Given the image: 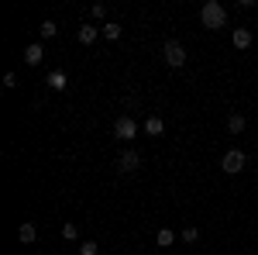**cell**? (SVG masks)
Segmentation results:
<instances>
[{"instance_id":"cell-1","label":"cell","mask_w":258,"mask_h":255,"mask_svg":"<svg viewBox=\"0 0 258 255\" xmlns=\"http://www.w3.org/2000/svg\"><path fill=\"white\" fill-rule=\"evenodd\" d=\"M200 21H203V28H210V31H217L227 24V11L220 7L217 0H207L203 7H200Z\"/></svg>"},{"instance_id":"cell-2","label":"cell","mask_w":258,"mask_h":255,"mask_svg":"<svg viewBox=\"0 0 258 255\" xmlns=\"http://www.w3.org/2000/svg\"><path fill=\"white\" fill-rule=\"evenodd\" d=\"M162 59L169 62L172 69H182V66H186V48H182V41L169 38L165 45H162Z\"/></svg>"},{"instance_id":"cell-3","label":"cell","mask_w":258,"mask_h":255,"mask_svg":"<svg viewBox=\"0 0 258 255\" xmlns=\"http://www.w3.org/2000/svg\"><path fill=\"white\" fill-rule=\"evenodd\" d=\"M244 166H248V156H244L241 148H231V152H224V159H220V169H224V173H231V176L241 173Z\"/></svg>"},{"instance_id":"cell-4","label":"cell","mask_w":258,"mask_h":255,"mask_svg":"<svg viewBox=\"0 0 258 255\" xmlns=\"http://www.w3.org/2000/svg\"><path fill=\"white\" fill-rule=\"evenodd\" d=\"M135 135H138V121L131 118V114H120V118L114 121V138H120V141H131Z\"/></svg>"},{"instance_id":"cell-5","label":"cell","mask_w":258,"mask_h":255,"mask_svg":"<svg viewBox=\"0 0 258 255\" xmlns=\"http://www.w3.org/2000/svg\"><path fill=\"white\" fill-rule=\"evenodd\" d=\"M138 166H141V156L135 152V148H124L117 159V169L120 173H138Z\"/></svg>"},{"instance_id":"cell-6","label":"cell","mask_w":258,"mask_h":255,"mask_svg":"<svg viewBox=\"0 0 258 255\" xmlns=\"http://www.w3.org/2000/svg\"><path fill=\"white\" fill-rule=\"evenodd\" d=\"M18 238H21V245H35V241H38V228H35V221H21Z\"/></svg>"},{"instance_id":"cell-7","label":"cell","mask_w":258,"mask_h":255,"mask_svg":"<svg viewBox=\"0 0 258 255\" xmlns=\"http://www.w3.org/2000/svg\"><path fill=\"white\" fill-rule=\"evenodd\" d=\"M162 131H165V121H162L159 114H148V118H145V135H148V138H159Z\"/></svg>"},{"instance_id":"cell-8","label":"cell","mask_w":258,"mask_h":255,"mask_svg":"<svg viewBox=\"0 0 258 255\" xmlns=\"http://www.w3.org/2000/svg\"><path fill=\"white\" fill-rule=\"evenodd\" d=\"M231 41H234V48H238V52H244V48H251V31H248V28H234V35H231Z\"/></svg>"},{"instance_id":"cell-9","label":"cell","mask_w":258,"mask_h":255,"mask_svg":"<svg viewBox=\"0 0 258 255\" xmlns=\"http://www.w3.org/2000/svg\"><path fill=\"white\" fill-rule=\"evenodd\" d=\"M97 38H100V28H93V24H80V31H76V41H80V45H93Z\"/></svg>"},{"instance_id":"cell-10","label":"cell","mask_w":258,"mask_h":255,"mask_svg":"<svg viewBox=\"0 0 258 255\" xmlns=\"http://www.w3.org/2000/svg\"><path fill=\"white\" fill-rule=\"evenodd\" d=\"M41 59H45V48H41V41H31V45L24 48V62H28V66H38Z\"/></svg>"},{"instance_id":"cell-11","label":"cell","mask_w":258,"mask_h":255,"mask_svg":"<svg viewBox=\"0 0 258 255\" xmlns=\"http://www.w3.org/2000/svg\"><path fill=\"white\" fill-rule=\"evenodd\" d=\"M48 86H52V90H66V86H69L66 73H62V69H52V73H48Z\"/></svg>"},{"instance_id":"cell-12","label":"cell","mask_w":258,"mask_h":255,"mask_svg":"<svg viewBox=\"0 0 258 255\" xmlns=\"http://www.w3.org/2000/svg\"><path fill=\"white\" fill-rule=\"evenodd\" d=\"M100 35H103L107 41H117L120 38V24H117V21H107V24L100 28Z\"/></svg>"},{"instance_id":"cell-13","label":"cell","mask_w":258,"mask_h":255,"mask_svg":"<svg viewBox=\"0 0 258 255\" xmlns=\"http://www.w3.org/2000/svg\"><path fill=\"white\" fill-rule=\"evenodd\" d=\"M227 131L231 135H241L244 131V114H227Z\"/></svg>"},{"instance_id":"cell-14","label":"cell","mask_w":258,"mask_h":255,"mask_svg":"<svg viewBox=\"0 0 258 255\" xmlns=\"http://www.w3.org/2000/svg\"><path fill=\"white\" fill-rule=\"evenodd\" d=\"M155 241H159V248H169V245L176 241V231H172V228H159V235H155Z\"/></svg>"},{"instance_id":"cell-15","label":"cell","mask_w":258,"mask_h":255,"mask_svg":"<svg viewBox=\"0 0 258 255\" xmlns=\"http://www.w3.org/2000/svg\"><path fill=\"white\" fill-rule=\"evenodd\" d=\"M62 238H66V241H76V238H80V224L66 221V224H62Z\"/></svg>"},{"instance_id":"cell-16","label":"cell","mask_w":258,"mask_h":255,"mask_svg":"<svg viewBox=\"0 0 258 255\" xmlns=\"http://www.w3.org/2000/svg\"><path fill=\"white\" fill-rule=\"evenodd\" d=\"M38 31H41V38L48 41V38H55V35H59V24H55V21H45Z\"/></svg>"},{"instance_id":"cell-17","label":"cell","mask_w":258,"mask_h":255,"mask_svg":"<svg viewBox=\"0 0 258 255\" xmlns=\"http://www.w3.org/2000/svg\"><path fill=\"white\" fill-rule=\"evenodd\" d=\"M80 255H100V245H97V241H83Z\"/></svg>"},{"instance_id":"cell-18","label":"cell","mask_w":258,"mask_h":255,"mask_svg":"<svg viewBox=\"0 0 258 255\" xmlns=\"http://www.w3.org/2000/svg\"><path fill=\"white\" fill-rule=\"evenodd\" d=\"M182 241H186V245L200 241V231H197V228H182Z\"/></svg>"},{"instance_id":"cell-19","label":"cell","mask_w":258,"mask_h":255,"mask_svg":"<svg viewBox=\"0 0 258 255\" xmlns=\"http://www.w3.org/2000/svg\"><path fill=\"white\" fill-rule=\"evenodd\" d=\"M4 86L14 90V86H18V73H7V76H4Z\"/></svg>"},{"instance_id":"cell-20","label":"cell","mask_w":258,"mask_h":255,"mask_svg":"<svg viewBox=\"0 0 258 255\" xmlns=\"http://www.w3.org/2000/svg\"><path fill=\"white\" fill-rule=\"evenodd\" d=\"M90 14H93V18H103V14H107V7H103V4H93V7H90Z\"/></svg>"}]
</instances>
